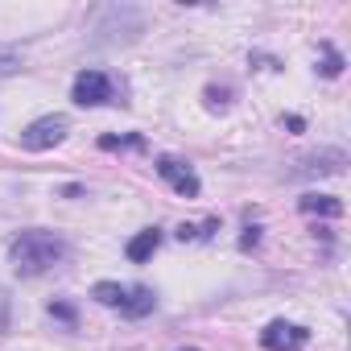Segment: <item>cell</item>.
Wrapping results in <instances>:
<instances>
[{"instance_id": "obj_3", "label": "cell", "mask_w": 351, "mask_h": 351, "mask_svg": "<svg viewBox=\"0 0 351 351\" xmlns=\"http://www.w3.org/2000/svg\"><path fill=\"white\" fill-rule=\"evenodd\" d=\"M91 298H95L99 306L120 310L124 318H145V314L157 306L153 289H145V285H120V281H95V285H91Z\"/></svg>"}, {"instance_id": "obj_9", "label": "cell", "mask_w": 351, "mask_h": 351, "mask_svg": "<svg viewBox=\"0 0 351 351\" xmlns=\"http://www.w3.org/2000/svg\"><path fill=\"white\" fill-rule=\"evenodd\" d=\"M298 207L306 211V215H318V219H339L343 215V199H335V195H302L298 199Z\"/></svg>"}, {"instance_id": "obj_11", "label": "cell", "mask_w": 351, "mask_h": 351, "mask_svg": "<svg viewBox=\"0 0 351 351\" xmlns=\"http://www.w3.org/2000/svg\"><path fill=\"white\" fill-rule=\"evenodd\" d=\"M322 50H326V58H322V66H318V71H322L326 79H339V75H343V66H347V62H343V54H339L335 46H322Z\"/></svg>"}, {"instance_id": "obj_1", "label": "cell", "mask_w": 351, "mask_h": 351, "mask_svg": "<svg viewBox=\"0 0 351 351\" xmlns=\"http://www.w3.org/2000/svg\"><path fill=\"white\" fill-rule=\"evenodd\" d=\"M62 261H66V240L54 232H42V228H29V232L13 236V244H9V265L21 277H42Z\"/></svg>"}, {"instance_id": "obj_7", "label": "cell", "mask_w": 351, "mask_h": 351, "mask_svg": "<svg viewBox=\"0 0 351 351\" xmlns=\"http://www.w3.org/2000/svg\"><path fill=\"white\" fill-rule=\"evenodd\" d=\"M157 173H161V182H169L173 191H178L182 199H199V191H203V182H199V173L186 165V161H178V157H157Z\"/></svg>"}, {"instance_id": "obj_2", "label": "cell", "mask_w": 351, "mask_h": 351, "mask_svg": "<svg viewBox=\"0 0 351 351\" xmlns=\"http://www.w3.org/2000/svg\"><path fill=\"white\" fill-rule=\"evenodd\" d=\"M95 38V46H120V42H136L141 34H145V13L141 9H132V5H112V9H104L99 13V21H95V29H91Z\"/></svg>"}, {"instance_id": "obj_17", "label": "cell", "mask_w": 351, "mask_h": 351, "mask_svg": "<svg viewBox=\"0 0 351 351\" xmlns=\"http://www.w3.org/2000/svg\"><path fill=\"white\" fill-rule=\"evenodd\" d=\"M186 351H199V347H186Z\"/></svg>"}, {"instance_id": "obj_4", "label": "cell", "mask_w": 351, "mask_h": 351, "mask_svg": "<svg viewBox=\"0 0 351 351\" xmlns=\"http://www.w3.org/2000/svg\"><path fill=\"white\" fill-rule=\"evenodd\" d=\"M71 99H75L79 108L116 104V83H112V75H104V71H79V75H75V87H71Z\"/></svg>"}, {"instance_id": "obj_10", "label": "cell", "mask_w": 351, "mask_h": 351, "mask_svg": "<svg viewBox=\"0 0 351 351\" xmlns=\"http://www.w3.org/2000/svg\"><path fill=\"white\" fill-rule=\"evenodd\" d=\"M157 248H161V232H157V228H145V232H136V236L128 240V248H124V252H128V261H132V265H145Z\"/></svg>"}, {"instance_id": "obj_8", "label": "cell", "mask_w": 351, "mask_h": 351, "mask_svg": "<svg viewBox=\"0 0 351 351\" xmlns=\"http://www.w3.org/2000/svg\"><path fill=\"white\" fill-rule=\"evenodd\" d=\"M343 165H347V153L343 149H322V153L302 157L293 173H343Z\"/></svg>"}, {"instance_id": "obj_16", "label": "cell", "mask_w": 351, "mask_h": 351, "mask_svg": "<svg viewBox=\"0 0 351 351\" xmlns=\"http://www.w3.org/2000/svg\"><path fill=\"white\" fill-rule=\"evenodd\" d=\"M256 240H261V236H256V228H248V236H244V240H240V248H252V244H256Z\"/></svg>"}, {"instance_id": "obj_13", "label": "cell", "mask_w": 351, "mask_h": 351, "mask_svg": "<svg viewBox=\"0 0 351 351\" xmlns=\"http://www.w3.org/2000/svg\"><path fill=\"white\" fill-rule=\"evenodd\" d=\"M99 145H104V149H120V145H128V149H141V145H145V136H104Z\"/></svg>"}, {"instance_id": "obj_5", "label": "cell", "mask_w": 351, "mask_h": 351, "mask_svg": "<svg viewBox=\"0 0 351 351\" xmlns=\"http://www.w3.org/2000/svg\"><path fill=\"white\" fill-rule=\"evenodd\" d=\"M66 116H38L34 124H25V132H21V145L29 149V153H42V149H54V145H62L66 141Z\"/></svg>"}, {"instance_id": "obj_14", "label": "cell", "mask_w": 351, "mask_h": 351, "mask_svg": "<svg viewBox=\"0 0 351 351\" xmlns=\"http://www.w3.org/2000/svg\"><path fill=\"white\" fill-rule=\"evenodd\" d=\"M50 314L62 318L66 326H75V306H66V302H50Z\"/></svg>"}, {"instance_id": "obj_6", "label": "cell", "mask_w": 351, "mask_h": 351, "mask_svg": "<svg viewBox=\"0 0 351 351\" xmlns=\"http://www.w3.org/2000/svg\"><path fill=\"white\" fill-rule=\"evenodd\" d=\"M306 343H310V330L306 326H298V322H269L265 330H261V347L265 351H306Z\"/></svg>"}, {"instance_id": "obj_12", "label": "cell", "mask_w": 351, "mask_h": 351, "mask_svg": "<svg viewBox=\"0 0 351 351\" xmlns=\"http://www.w3.org/2000/svg\"><path fill=\"white\" fill-rule=\"evenodd\" d=\"M21 71V58L13 54V50H0V79H5V75H17Z\"/></svg>"}, {"instance_id": "obj_15", "label": "cell", "mask_w": 351, "mask_h": 351, "mask_svg": "<svg viewBox=\"0 0 351 351\" xmlns=\"http://www.w3.org/2000/svg\"><path fill=\"white\" fill-rule=\"evenodd\" d=\"M5 330H9V293L0 289V335H5Z\"/></svg>"}]
</instances>
